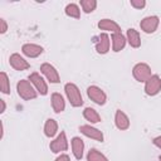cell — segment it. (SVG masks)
Wrapping results in <instances>:
<instances>
[{"label": "cell", "mask_w": 161, "mask_h": 161, "mask_svg": "<svg viewBox=\"0 0 161 161\" xmlns=\"http://www.w3.org/2000/svg\"><path fill=\"white\" fill-rule=\"evenodd\" d=\"M40 72L47 78V80H49L50 83H59L60 82V77H59L58 70L50 63H43L40 65Z\"/></svg>", "instance_id": "obj_8"}, {"label": "cell", "mask_w": 161, "mask_h": 161, "mask_svg": "<svg viewBox=\"0 0 161 161\" xmlns=\"http://www.w3.org/2000/svg\"><path fill=\"white\" fill-rule=\"evenodd\" d=\"M83 117H84L88 122H91V123H98V122H101V116H99V113H98L94 108H92V107H86V108H84V111H83Z\"/></svg>", "instance_id": "obj_21"}, {"label": "cell", "mask_w": 161, "mask_h": 161, "mask_svg": "<svg viewBox=\"0 0 161 161\" xmlns=\"http://www.w3.org/2000/svg\"><path fill=\"white\" fill-rule=\"evenodd\" d=\"M109 45H111L109 36H108L106 33L99 34L98 40H97V43H96V50H97V53H99V54H106V53H108Z\"/></svg>", "instance_id": "obj_13"}, {"label": "cell", "mask_w": 161, "mask_h": 161, "mask_svg": "<svg viewBox=\"0 0 161 161\" xmlns=\"http://www.w3.org/2000/svg\"><path fill=\"white\" fill-rule=\"evenodd\" d=\"M126 39L128 42V44L132 47V48H138L141 45V38H140V33L133 29V28H130L126 33Z\"/></svg>", "instance_id": "obj_19"}, {"label": "cell", "mask_w": 161, "mask_h": 161, "mask_svg": "<svg viewBox=\"0 0 161 161\" xmlns=\"http://www.w3.org/2000/svg\"><path fill=\"white\" fill-rule=\"evenodd\" d=\"M80 8H82V10L84 11V13H92L94 9H96V6H97V1L96 0H82L80 3Z\"/></svg>", "instance_id": "obj_25"}, {"label": "cell", "mask_w": 161, "mask_h": 161, "mask_svg": "<svg viewBox=\"0 0 161 161\" xmlns=\"http://www.w3.org/2000/svg\"><path fill=\"white\" fill-rule=\"evenodd\" d=\"M0 89L4 94H10V80L5 72L0 73Z\"/></svg>", "instance_id": "obj_24"}, {"label": "cell", "mask_w": 161, "mask_h": 161, "mask_svg": "<svg viewBox=\"0 0 161 161\" xmlns=\"http://www.w3.org/2000/svg\"><path fill=\"white\" fill-rule=\"evenodd\" d=\"M55 161H70V158H69V156L67 153H62L55 158Z\"/></svg>", "instance_id": "obj_28"}, {"label": "cell", "mask_w": 161, "mask_h": 161, "mask_svg": "<svg viewBox=\"0 0 161 161\" xmlns=\"http://www.w3.org/2000/svg\"><path fill=\"white\" fill-rule=\"evenodd\" d=\"M152 142H153V145H155L157 148H160V150H161V136H157V137H155Z\"/></svg>", "instance_id": "obj_29"}, {"label": "cell", "mask_w": 161, "mask_h": 161, "mask_svg": "<svg viewBox=\"0 0 161 161\" xmlns=\"http://www.w3.org/2000/svg\"><path fill=\"white\" fill-rule=\"evenodd\" d=\"M0 103H1V109H0V112H1V113H4V112H5V109H6V103H5V101H4V99H0Z\"/></svg>", "instance_id": "obj_30"}, {"label": "cell", "mask_w": 161, "mask_h": 161, "mask_svg": "<svg viewBox=\"0 0 161 161\" xmlns=\"http://www.w3.org/2000/svg\"><path fill=\"white\" fill-rule=\"evenodd\" d=\"M87 94L89 97L91 101H93L98 106H103L107 102V94L104 93V91L97 86H89L87 88Z\"/></svg>", "instance_id": "obj_3"}, {"label": "cell", "mask_w": 161, "mask_h": 161, "mask_svg": "<svg viewBox=\"0 0 161 161\" xmlns=\"http://www.w3.org/2000/svg\"><path fill=\"white\" fill-rule=\"evenodd\" d=\"M131 5L136 9H142V8H145L146 1H143V0H131Z\"/></svg>", "instance_id": "obj_26"}, {"label": "cell", "mask_w": 161, "mask_h": 161, "mask_svg": "<svg viewBox=\"0 0 161 161\" xmlns=\"http://www.w3.org/2000/svg\"><path fill=\"white\" fill-rule=\"evenodd\" d=\"M0 24H1V29H0V33L1 34H4V33H6V30H8V24H6V21H5V19H0Z\"/></svg>", "instance_id": "obj_27"}, {"label": "cell", "mask_w": 161, "mask_h": 161, "mask_svg": "<svg viewBox=\"0 0 161 161\" xmlns=\"http://www.w3.org/2000/svg\"><path fill=\"white\" fill-rule=\"evenodd\" d=\"M16 91H18V94L20 98H23L24 101H30V99H34L36 98L38 96V92L36 89L34 88V86L26 80V79H20L18 83H16Z\"/></svg>", "instance_id": "obj_1"}, {"label": "cell", "mask_w": 161, "mask_h": 161, "mask_svg": "<svg viewBox=\"0 0 161 161\" xmlns=\"http://www.w3.org/2000/svg\"><path fill=\"white\" fill-rule=\"evenodd\" d=\"M57 132H58V123H57V121L53 119V118H48L45 121V125H44V135L47 137L52 138V137H54L57 135Z\"/></svg>", "instance_id": "obj_20"}, {"label": "cell", "mask_w": 161, "mask_h": 161, "mask_svg": "<svg viewBox=\"0 0 161 161\" xmlns=\"http://www.w3.org/2000/svg\"><path fill=\"white\" fill-rule=\"evenodd\" d=\"M50 102H52V108L55 113H60L65 109V101L60 93H57V92L53 93L50 97Z\"/></svg>", "instance_id": "obj_16"}, {"label": "cell", "mask_w": 161, "mask_h": 161, "mask_svg": "<svg viewBox=\"0 0 161 161\" xmlns=\"http://www.w3.org/2000/svg\"><path fill=\"white\" fill-rule=\"evenodd\" d=\"M132 74L137 82H146L152 75L151 68L146 63H137L132 69Z\"/></svg>", "instance_id": "obj_5"}, {"label": "cell", "mask_w": 161, "mask_h": 161, "mask_svg": "<svg viewBox=\"0 0 161 161\" xmlns=\"http://www.w3.org/2000/svg\"><path fill=\"white\" fill-rule=\"evenodd\" d=\"M158 160H160V161H161V155H160V156H158Z\"/></svg>", "instance_id": "obj_31"}, {"label": "cell", "mask_w": 161, "mask_h": 161, "mask_svg": "<svg viewBox=\"0 0 161 161\" xmlns=\"http://www.w3.org/2000/svg\"><path fill=\"white\" fill-rule=\"evenodd\" d=\"M79 131L80 133H83L86 137L88 138H92V140H96V141H99V142H103V133L102 131H99L98 128L91 126V125H82L79 127Z\"/></svg>", "instance_id": "obj_10"}, {"label": "cell", "mask_w": 161, "mask_h": 161, "mask_svg": "<svg viewBox=\"0 0 161 161\" xmlns=\"http://www.w3.org/2000/svg\"><path fill=\"white\" fill-rule=\"evenodd\" d=\"M28 80L34 86V88L36 89V92L39 94L45 96L48 93V84H47V82L44 80V78L39 73H36V72L30 73L29 77H28Z\"/></svg>", "instance_id": "obj_6"}, {"label": "cell", "mask_w": 161, "mask_h": 161, "mask_svg": "<svg viewBox=\"0 0 161 161\" xmlns=\"http://www.w3.org/2000/svg\"><path fill=\"white\" fill-rule=\"evenodd\" d=\"M111 39H112V50L113 52H121L125 47H126V42H127V39H126V36L119 31V33H113L112 34V36H111Z\"/></svg>", "instance_id": "obj_15"}, {"label": "cell", "mask_w": 161, "mask_h": 161, "mask_svg": "<svg viewBox=\"0 0 161 161\" xmlns=\"http://www.w3.org/2000/svg\"><path fill=\"white\" fill-rule=\"evenodd\" d=\"M158 24H160V19L158 16L156 15H152V16H146L141 20L140 23V28L142 31L147 33V34H151V33H155L156 29L158 28Z\"/></svg>", "instance_id": "obj_9"}, {"label": "cell", "mask_w": 161, "mask_h": 161, "mask_svg": "<svg viewBox=\"0 0 161 161\" xmlns=\"http://www.w3.org/2000/svg\"><path fill=\"white\" fill-rule=\"evenodd\" d=\"M114 125L118 130L121 131H125L130 127V118L127 117V114L121 111V109H117L116 111V114H114Z\"/></svg>", "instance_id": "obj_14"}, {"label": "cell", "mask_w": 161, "mask_h": 161, "mask_svg": "<svg viewBox=\"0 0 161 161\" xmlns=\"http://www.w3.org/2000/svg\"><path fill=\"white\" fill-rule=\"evenodd\" d=\"M65 14L70 18H74V19H79L80 18V9L77 4L74 3H70L65 6Z\"/></svg>", "instance_id": "obj_23"}, {"label": "cell", "mask_w": 161, "mask_h": 161, "mask_svg": "<svg viewBox=\"0 0 161 161\" xmlns=\"http://www.w3.org/2000/svg\"><path fill=\"white\" fill-rule=\"evenodd\" d=\"M9 63L10 65L15 69V70H19V72H23V70H26L30 68V64L28 60H25V58H23L20 54L18 53H14L10 55L9 58Z\"/></svg>", "instance_id": "obj_11"}, {"label": "cell", "mask_w": 161, "mask_h": 161, "mask_svg": "<svg viewBox=\"0 0 161 161\" xmlns=\"http://www.w3.org/2000/svg\"><path fill=\"white\" fill-rule=\"evenodd\" d=\"M43 47L38 45V44H33V43H26L21 47V52L25 57L28 58H36L43 53Z\"/></svg>", "instance_id": "obj_12"}, {"label": "cell", "mask_w": 161, "mask_h": 161, "mask_svg": "<svg viewBox=\"0 0 161 161\" xmlns=\"http://www.w3.org/2000/svg\"><path fill=\"white\" fill-rule=\"evenodd\" d=\"M87 161H108V158L97 148H91L87 153Z\"/></svg>", "instance_id": "obj_22"}, {"label": "cell", "mask_w": 161, "mask_h": 161, "mask_svg": "<svg viewBox=\"0 0 161 161\" xmlns=\"http://www.w3.org/2000/svg\"><path fill=\"white\" fill-rule=\"evenodd\" d=\"M161 91V78L157 74H152L145 82V92L147 96H156Z\"/></svg>", "instance_id": "obj_7"}, {"label": "cell", "mask_w": 161, "mask_h": 161, "mask_svg": "<svg viewBox=\"0 0 161 161\" xmlns=\"http://www.w3.org/2000/svg\"><path fill=\"white\" fill-rule=\"evenodd\" d=\"M49 148L53 153H60L63 151L68 150V140H67V135L65 132H60L50 143H49Z\"/></svg>", "instance_id": "obj_4"}, {"label": "cell", "mask_w": 161, "mask_h": 161, "mask_svg": "<svg viewBox=\"0 0 161 161\" xmlns=\"http://www.w3.org/2000/svg\"><path fill=\"white\" fill-rule=\"evenodd\" d=\"M64 91H65V96H67L69 103L73 107H80L83 104V98H82L80 91L74 83H67L64 86Z\"/></svg>", "instance_id": "obj_2"}, {"label": "cell", "mask_w": 161, "mask_h": 161, "mask_svg": "<svg viewBox=\"0 0 161 161\" xmlns=\"http://www.w3.org/2000/svg\"><path fill=\"white\" fill-rule=\"evenodd\" d=\"M98 28L102 29V30L112 31V34H113V33H119V31H121L119 25H118L116 21L111 20V19H102V20H99V21H98Z\"/></svg>", "instance_id": "obj_18"}, {"label": "cell", "mask_w": 161, "mask_h": 161, "mask_svg": "<svg viewBox=\"0 0 161 161\" xmlns=\"http://www.w3.org/2000/svg\"><path fill=\"white\" fill-rule=\"evenodd\" d=\"M72 145V152L74 155V157L77 160H80L83 157V152H84V142L80 137H73L70 141Z\"/></svg>", "instance_id": "obj_17"}]
</instances>
